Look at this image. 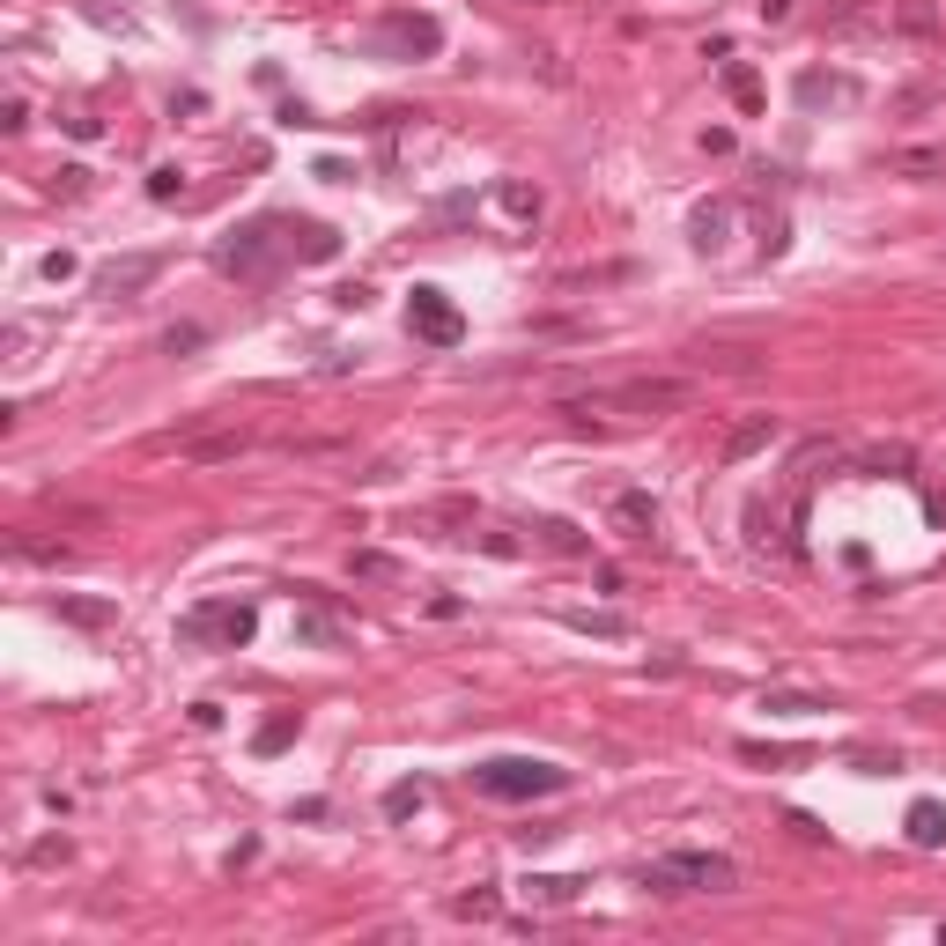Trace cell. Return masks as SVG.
<instances>
[{
  "label": "cell",
  "instance_id": "836d02e7",
  "mask_svg": "<svg viewBox=\"0 0 946 946\" xmlns=\"http://www.w3.org/2000/svg\"><path fill=\"white\" fill-rule=\"evenodd\" d=\"M451 910H459V917H496V910H503V895H496V887H473V895H459Z\"/></svg>",
  "mask_w": 946,
  "mask_h": 946
},
{
  "label": "cell",
  "instance_id": "ffe728a7",
  "mask_svg": "<svg viewBox=\"0 0 946 946\" xmlns=\"http://www.w3.org/2000/svg\"><path fill=\"white\" fill-rule=\"evenodd\" d=\"M902 466H910V444H873V451H858V459H850L858 481H880V473H902Z\"/></svg>",
  "mask_w": 946,
  "mask_h": 946
},
{
  "label": "cell",
  "instance_id": "484cf974",
  "mask_svg": "<svg viewBox=\"0 0 946 946\" xmlns=\"http://www.w3.org/2000/svg\"><path fill=\"white\" fill-rule=\"evenodd\" d=\"M762 710H784V717H813V710H836L828 695H791V688H769Z\"/></svg>",
  "mask_w": 946,
  "mask_h": 946
},
{
  "label": "cell",
  "instance_id": "8992f818",
  "mask_svg": "<svg viewBox=\"0 0 946 946\" xmlns=\"http://www.w3.org/2000/svg\"><path fill=\"white\" fill-rule=\"evenodd\" d=\"M695 400V385L688 377H629V385H614V392H577V400H562V414H592V407H621V414H673V407H688Z\"/></svg>",
  "mask_w": 946,
  "mask_h": 946
},
{
  "label": "cell",
  "instance_id": "6da1fadb",
  "mask_svg": "<svg viewBox=\"0 0 946 946\" xmlns=\"http://www.w3.org/2000/svg\"><path fill=\"white\" fill-rule=\"evenodd\" d=\"M281 259H289V222H274V215L237 222V230L215 244V267L237 274V281H252V289H267V281L281 274Z\"/></svg>",
  "mask_w": 946,
  "mask_h": 946
},
{
  "label": "cell",
  "instance_id": "8d00e7d4",
  "mask_svg": "<svg viewBox=\"0 0 946 946\" xmlns=\"http://www.w3.org/2000/svg\"><path fill=\"white\" fill-rule=\"evenodd\" d=\"M23 126H30V104L8 97V104H0V134H23Z\"/></svg>",
  "mask_w": 946,
  "mask_h": 946
},
{
  "label": "cell",
  "instance_id": "30bf717a",
  "mask_svg": "<svg viewBox=\"0 0 946 946\" xmlns=\"http://www.w3.org/2000/svg\"><path fill=\"white\" fill-rule=\"evenodd\" d=\"M607 525H614V533H621V540H636V547H651V540H658V503H651V496H643V488H621V496L607 503Z\"/></svg>",
  "mask_w": 946,
  "mask_h": 946
},
{
  "label": "cell",
  "instance_id": "83f0119b",
  "mask_svg": "<svg viewBox=\"0 0 946 946\" xmlns=\"http://www.w3.org/2000/svg\"><path fill=\"white\" fill-rule=\"evenodd\" d=\"M148 200H156V207L185 200V170H178V163H156V170H148Z\"/></svg>",
  "mask_w": 946,
  "mask_h": 946
},
{
  "label": "cell",
  "instance_id": "ee69618b",
  "mask_svg": "<svg viewBox=\"0 0 946 946\" xmlns=\"http://www.w3.org/2000/svg\"><path fill=\"white\" fill-rule=\"evenodd\" d=\"M791 8L799 0H762V23H791Z\"/></svg>",
  "mask_w": 946,
  "mask_h": 946
},
{
  "label": "cell",
  "instance_id": "603a6c76",
  "mask_svg": "<svg viewBox=\"0 0 946 946\" xmlns=\"http://www.w3.org/2000/svg\"><path fill=\"white\" fill-rule=\"evenodd\" d=\"M348 577L392 584V577H400V555H385V547H355V555H348Z\"/></svg>",
  "mask_w": 946,
  "mask_h": 946
},
{
  "label": "cell",
  "instance_id": "7a4b0ae2",
  "mask_svg": "<svg viewBox=\"0 0 946 946\" xmlns=\"http://www.w3.org/2000/svg\"><path fill=\"white\" fill-rule=\"evenodd\" d=\"M473 791H481V799H503V806H525V799H555V791H570V769L540 762V754H496V762L473 769Z\"/></svg>",
  "mask_w": 946,
  "mask_h": 946
},
{
  "label": "cell",
  "instance_id": "e575fe53",
  "mask_svg": "<svg viewBox=\"0 0 946 946\" xmlns=\"http://www.w3.org/2000/svg\"><path fill=\"white\" fill-rule=\"evenodd\" d=\"M67 836H45V843H30V865H67Z\"/></svg>",
  "mask_w": 946,
  "mask_h": 946
},
{
  "label": "cell",
  "instance_id": "e0dca14e",
  "mask_svg": "<svg viewBox=\"0 0 946 946\" xmlns=\"http://www.w3.org/2000/svg\"><path fill=\"white\" fill-rule=\"evenodd\" d=\"M725 230H732V200H710V207H695V222H688L695 252H725Z\"/></svg>",
  "mask_w": 946,
  "mask_h": 946
},
{
  "label": "cell",
  "instance_id": "4316f807",
  "mask_svg": "<svg viewBox=\"0 0 946 946\" xmlns=\"http://www.w3.org/2000/svg\"><path fill=\"white\" fill-rule=\"evenodd\" d=\"M422 799H429V784L422 777H400V784L385 791V813H392V821H407V813H422Z\"/></svg>",
  "mask_w": 946,
  "mask_h": 946
},
{
  "label": "cell",
  "instance_id": "8fae6325",
  "mask_svg": "<svg viewBox=\"0 0 946 946\" xmlns=\"http://www.w3.org/2000/svg\"><path fill=\"white\" fill-rule=\"evenodd\" d=\"M791 97H799L806 111H821V104H858L865 89H858V74H821V67H806L799 82H791Z\"/></svg>",
  "mask_w": 946,
  "mask_h": 946
},
{
  "label": "cell",
  "instance_id": "ab89813d",
  "mask_svg": "<svg viewBox=\"0 0 946 946\" xmlns=\"http://www.w3.org/2000/svg\"><path fill=\"white\" fill-rule=\"evenodd\" d=\"M473 540H481V555H503V562L518 555V540H510V533H473Z\"/></svg>",
  "mask_w": 946,
  "mask_h": 946
},
{
  "label": "cell",
  "instance_id": "b9f144b4",
  "mask_svg": "<svg viewBox=\"0 0 946 946\" xmlns=\"http://www.w3.org/2000/svg\"><path fill=\"white\" fill-rule=\"evenodd\" d=\"M429 614H437V621H459V614H466V599H451V592H437V599H429Z\"/></svg>",
  "mask_w": 946,
  "mask_h": 946
},
{
  "label": "cell",
  "instance_id": "4dcf8cb0",
  "mask_svg": "<svg viewBox=\"0 0 946 946\" xmlns=\"http://www.w3.org/2000/svg\"><path fill=\"white\" fill-rule=\"evenodd\" d=\"M740 762H762V769H784V762H806V747H762V740H747V747H740Z\"/></svg>",
  "mask_w": 946,
  "mask_h": 946
},
{
  "label": "cell",
  "instance_id": "7402d4cb",
  "mask_svg": "<svg viewBox=\"0 0 946 946\" xmlns=\"http://www.w3.org/2000/svg\"><path fill=\"white\" fill-rule=\"evenodd\" d=\"M725 97L740 111H762V74H754L747 60H725Z\"/></svg>",
  "mask_w": 946,
  "mask_h": 946
},
{
  "label": "cell",
  "instance_id": "44dd1931",
  "mask_svg": "<svg viewBox=\"0 0 946 946\" xmlns=\"http://www.w3.org/2000/svg\"><path fill=\"white\" fill-rule=\"evenodd\" d=\"M296 732H304V717H296V710H274L267 725L252 732V754H281V747H296Z\"/></svg>",
  "mask_w": 946,
  "mask_h": 946
},
{
  "label": "cell",
  "instance_id": "7c38bea8",
  "mask_svg": "<svg viewBox=\"0 0 946 946\" xmlns=\"http://www.w3.org/2000/svg\"><path fill=\"white\" fill-rule=\"evenodd\" d=\"M777 437H784L777 414H747V422H732V437H725V451H717V459H725V466H747L754 451H769Z\"/></svg>",
  "mask_w": 946,
  "mask_h": 946
},
{
  "label": "cell",
  "instance_id": "1f68e13d",
  "mask_svg": "<svg viewBox=\"0 0 946 946\" xmlns=\"http://www.w3.org/2000/svg\"><path fill=\"white\" fill-rule=\"evenodd\" d=\"M887 23H895V30H910V37H932V8H924V0H902V8L887 15Z\"/></svg>",
  "mask_w": 946,
  "mask_h": 946
},
{
  "label": "cell",
  "instance_id": "3957f363",
  "mask_svg": "<svg viewBox=\"0 0 946 946\" xmlns=\"http://www.w3.org/2000/svg\"><path fill=\"white\" fill-rule=\"evenodd\" d=\"M643 887L651 895H732L740 865L725 850H666L658 865H643Z\"/></svg>",
  "mask_w": 946,
  "mask_h": 946
},
{
  "label": "cell",
  "instance_id": "9a60e30c",
  "mask_svg": "<svg viewBox=\"0 0 946 946\" xmlns=\"http://www.w3.org/2000/svg\"><path fill=\"white\" fill-rule=\"evenodd\" d=\"M52 614H60L67 629H111V621H119V599H82V592H67V599H52Z\"/></svg>",
  "mask_w": 946,
  "mask_h": 946
},
{
  "label": "cell",
  "instance_id": "d6a6232c",
  "mask_svg": "<svg viewBox=\"0 0 946 946\" xmlns=\"http://www.w3.org/2000/svg\"><path fill=\"white\" fill-rule=\"evenodd\" d=\"M193 348H207V326H193V318L163 333V355H193Z\"/></svg>",
  "mask_w": 946,
  "mask_h": 946
},
{
  "label": "cell",
  "instance_id": "d590c367",
  "mask_svg": "<svg viewBox=\"0 0 946 946\" xmlns=\"http://www.w3.org/2000/svg\"><path fill=\"white\" fill-rule=\"evenodd\" d=\"M784 828H791V836H799V843H828V828L813 821V813H784Z\"/></svg>",
  "mask_w": 946,
  "mask_h": 946
},
{
  "label": "cell",
  "instance_id": "d4e9b609",
  "mask_svg": "<svg viewBox=\"0 0 946 946\" xmlns=\"http://www.w3.org/2000/svg\"><path fill=\"white\" fill-rule=\"evenodd\" d=\"M8 555H15V562H52V570H60V562L74 555V547H60V540H37V533H8Z\"/></svg>",
  "mask_w": 946,
  "mask_h": 946
},
{
  "label": "cell",
  "instance_id": "cb8c5ba5",
  "mask_svg": "<svg viewBox=\"0 0 946 946\" xmlns=\"http://www.w3.org/2000/svg\"><path fill=\"white\" fill-rule=\"evenodd\" d=\"M496 207H503L510 222H540V185H518V178L496 185Z\"/></svg>",
  "mask_w": 946,
  "mask_h": 946
},
{
  "label": "cell",
  "instance_id": "5b68a950",
  "mask_svg": "<svg viewBox=\"0 0 946 946\" xmlns=\"http://www.w3.org/2000/svg\"><path fill=\"white\" fill-rule=\"evenodd\" d=\"M363 52H377V60H437L444 52V23L429 8H385L370 23Z\"/></svg>",
  "mask_w": 946,
  "mask_h": 946
},
{
  "label": "cell",
  "instance_id": "f35d334b",
  "mask_svg": "<svg viewBox=\"0 0 946 946\" xmlns=\"http://www.w3.org/2000/svg\"><path fill=\"white\" fill-rule=\"evenodd\" d=\"M932 97H939V89H932V82H917V89H902V97H895V111H924Z\"/></svg>",
  "mask_w": 946,
  "mask_h": 946
},
{
  "label": "cell",
  "instance_id": "ac0fdd59",
  "mask_svg": "<svg viewBox=\"0 0 946 946\" xmlns=\"http://www.w3.org/2000/svg\"><path fill=\"white\" fill-rule=\"evenodd\" d=\"M584 887H592V880H577V873H533V880H525V895L547 902V910H562V902H577Z\"/></svg>",
  "mask_w": 946,
  "mask_h": 946
},
{
  "label": "cell",
  "instance_id": "4fadbf2b",
  "mask_svg": "<svg viewBox=\"0 0 946 946\" xmlns=\"http://www.w3.org/2000/svg\"><path fill=\"white\" fill-rule=\"evenodd\" d=\"M289 259L326 267V259H340V230H326V222H289Z\"/></svg>",
  "mask_w": 946,
  "mask_h": 946
},
{
  "label": "cell",
  "instance_id": "277c9868",
  "mask_svg": "<svg viewBox=\"0 0 946 946\" xmlns=\"http://www.w3.org/2000/svg\"><path fill=\"white\" fill-rule=\"evenodd\" d=\"M259 636V607L252 599H200L178 614V643L185 651H244Z\"/></svg>",
  "mask_w": 946,
  "mask_h": 946
},
{
  "label": "cell",
  "instance_id": "d6986e66",
  "mask_svg": "<svg viewBox=\"0 0 946 946\" xmlns=\"http://www.w3.org/2000/svg\"><path fill=\"white\" fill-rule=\"evenodd\" d=\"M910 843H917V850H939V843H946V806H939V799H917V806H910Z\"/></svg>",
  "mask_w": 946,
  "mask_h": 946
},
{
  "label": "cell",
  "instance_id": "f1b7e54d",
  "mask_svg": "<svg viewBox=\"0 0 946 946\" xmlns=\"http://www.w3.org/2000/svg\"><path fill=\"white\" fill-rule=\"evenodd\" d=\"M850 769H858V777H895V769H902V754L895 747H850Z\"/></svg>",
  "mask_w": 946,
  "mask_h": 946
},
{
  "label": "cell",
  "instance_id": "ba28073f",
  "mask_svg": "<svg viewBox=\"0 0 946 946\" xmlns=\"http://www.w3.org/2000/svg\"><path fill=\"white\" fill-rule=\"evenodd\" d=\"M296 592H304V607H296V643H311V651H340V643H348V621L326 607L318 584H296Z\"/></svg>",
  "mask_w": 946,
  "mask_h": 946
},
{
  "label": "cell",
  "instance_id": "f546056e",
  "mask_svg": "<svg viewBox=\"0 0 946 946\" xmlns=\"http://www.w3.org/2000/svg\"><path fill=\"white\" fill-rule=\"evenodd\" d=\"M244 444H252V437L237 429V437H207V444H185V459H200V466H207V459H237Z\"/></svg>",
  "mask_w": 946,
  "mask_h": 946
},
{
  "label": "cell",
  "instance_id": "60d3db41",
  "mask_svg": "<svg viewBox=\"0 0 946 946\" xmlns=\"http://www.w3.org/2000/svg\"><path fill=\"white\" fill-rule=\"evenodd\" d=\"M67 134H74V141H97V134H104V119H89V111H74V119H67Z\"/></svg>",
  "mask_w": 946,
  "mask_h": 946
},
{
  "label": "cell",
  "instance_id": "5bb4252c",
  "mask_svg": "<svg viewBox=\"0 0 946 946\" xmlns=\"http://www.w3.org/2000/svg\"><path fill=\"white\" fill-rule=\"evenodd\" d=\"M555 621H562V629H577V636H607V643L629 636V614H614V607H562Z\"/></svg>",
  "mask_w": 946,
  "mask_h": 946
},
{
  "label": "cell",
  "instance_id": "9c48e42d",
  "mask_svg": "<svg viewBox=\"0 0 946 946\" xmlns=\"http://www.w3.org/2000/svg\"><path fill=\"white\" fill-rule=\"evenodd\" d=\"M156 274H163V252H126V259H111V267H97V296H119V304H134V296H141Z\"/></svg>",
  "mask_w": 946,
  "mask_h": 946
},
{
  "label": "cell",
  "instance_id": "7bdbcfd3",
  "mask_svg": "<svg viewBox=\"0 0 946 946\" xmlns=\"http://www.w3.org/2000/svg\"><path fill=\"white\" fill-rule=\"evenodd\" d=\"M45 281H74V252H52L45 259Z\"/></svg>",
  "mask_w": 946,
  "mask_h": 946
},
{
  "label": "cell",
  "instance_id": "74e56055",
  "mask_svg": "<svg viewBox=\"0 0 946 946\" xmlns=\"http://www.w3.org/2000/svg\"><path fill=\"white\" fill-rule=\"evenodd\" d=\"M703 156H732V126H703Z\"/></svg>",
  "mask_w": 946,
  "mask_h": 946
},
{
  "label": "cell",
  "instance_id": "2e32d148",
  "mask_svg": "<svg viewBox=\"0 0 946 946\" xmlns=\"http://www.w3.org/2000/svg\"><path fill=\"white\" fill-rule=\"evenodd\" d=\"M533 540L547 547V555H592V533L570 518H533Z\"/></svg>",
  "mask_w": 946,
  "mask_h": 946
},
{
  "label": "cell",
  "instance_id": "52a82bcc",
  "mask_svg": "<svg viewBox=\"0 0 946 946\" xmlns=\"http://www.w3.org/2000/svg\"><path fill=\"white\" fill-rule=\"evenodd\" d=\"M407 333L429 340V348H459V340H466V318H459V304H451L437 281H414V296H407Z\"/></svg>",
  "mask_w": 946,
  "mask_h": 946
}]
</instances>
